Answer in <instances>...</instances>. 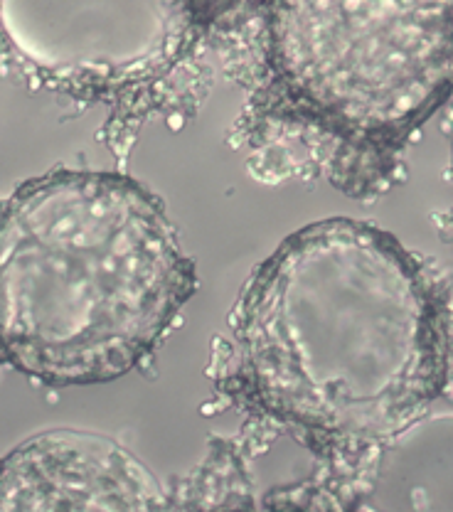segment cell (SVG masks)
<instances>
[{
	"instance_id": "obj_1",
	"label": "cell",
	"mask_w": 453,
	"mask_h": 512,
	"mask_svg": "<svg viewBox=\"0 0 453 512\" xmlns=\"http://www.w3.org/2000/svg\"><path fill=\"white\" fill-rule=\"evenodd\" d=\"M451 335L439 276L394 234L333 217L254 269L207 375L229 407L353 480L441 399Z\"/></svg>"
},
{
	"instance_id": "obj_2",
	"label": "cell",
	"mask_w": 453,
	"mask_h": 512,
	"mask_svg": "<svg viewBox=\"0 0 453 512\" xmlns=\"http://www.w3.org/2000/svg\"><path fill=\"white\" fill-rule=\"evenodd\" d=\"M212 55L244 89L232 141L259 180L372 202L453 94V3H222Z\"/></svg>"
},
{
	"instance_id": "obj_3",
	"label": "cell",
	"mask_w": 453,
	"mask_h": 512,
	"mask_svg": "<svg viewBox=\"0 0 453 512\" xmlns=\"http://www.w3.org/2000/svg\"><path fill=\"white\" fill-rule=\"evenodd\" d=\"M195 288L163 200L131 175L55 170L0 207V365L30 380L129 375Z\"/></svg>"
},
{
	"instance_id": "obj_4",
	"label": "cell",
	"mask_w": 453,
	"mask_h": 512,
	"mask_svg": "<svg viewBox=\"0 0 453 512\" xmlns=\"http://www.w3.org/2000/svg\"><path fill=\"white\" fill-rule=\"evenodd\" d=\"M222 3L8 0L0 3V74L97 101L129 146L153 116L190 119L212 82Z\"/></svg>"
},
{
	"instance_id": "obj_5",
	"label": "cell",
	"mask_w": 453,
	"mask_h": 512,
	"mask_svg": "<svg viewBox=\"0 0 453 512\" xmlns=\"http://www.w3.org/2000/svg\"><path fill=\"white\" fill-rule=\"evenodd\" d=\"M0 512H168V490L114 439L47 431L0 458Z\"/></svg>"
},
{
	"instance_id": "obj_6",
	"label": "cell",
	"mask_w": 453,
	"mask_h": 512,
	"mask_svg": "<svg viewBox=\"0 0 453 512\" xmlns=\"http://www.w3.org/2000/svg\"><path fill=\"white\" fill-rule=\"evenodd\" d=\"M168 512H335L321 478L259 493L249 476L242 439L212 436L207 453L168 490Z\"/></svg>"
},
{
	"instance_id": "obj_7",
	"label": "cell",
	"mask_w": 453,
	"mask_h": 512,
	"mask_svg": "<svg viewBox=\"0 0 453 512\" xmlns=\"http://www.w3.org/2000/svg\"><path fill=\"white\" fill-rule=\"evenodd\" d=\"M441 397L449 399L453 404V335L449 343V352H446V365H444V387H441Z\"/></svg>"
},
{
	"instance_id": "obj_8",
	"label": "cell",
	"mask_w": 453,
	"mask_h": 512,
	"mask_svg": "<svg viewBox=\"0 0 453 512\" xmlns=\"http://www.w3.org/2000/svg\"><path fill=\"white\" fill-rule=\"evenodd\" d=\"M444 131L449 133V138H451V178H453V106L449 111V119H446V124H444Z\"/></svg>"
}]
</instances>
